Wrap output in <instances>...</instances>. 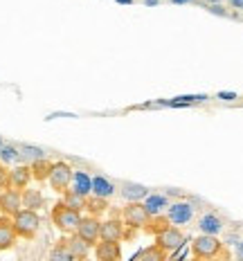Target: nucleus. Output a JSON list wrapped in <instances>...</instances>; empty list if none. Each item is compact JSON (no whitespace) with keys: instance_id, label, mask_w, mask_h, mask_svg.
<instances>
[{"instance_id":"obj_9","label":"nucleus","mask_w":243,"mask_h":261,"mask_svg":"<svg viewBox=\"0 0 243 261\" xmlns=\"http://www.w3.org/2000/svg\"><path fill=\"white\" fill-rule=\"evenodd\" d=\"M20 210H23V200H20L18 189H3L0 192V214L12 219L16 212Z\"/></svg>"},{"instance_id":"obj_8","label":"nucleus","mask_w":243,"mask_h":261,"mask_svg":"<svg viewBox=\"0 0 243 261\" xmlns=\"http://www.w3.org/2000/svg\"><path fill=\"white\" fill-rule=\"evenodd\" d=\"M167 221L171 223V225H187V223H192L194 219V205L192 203H185V200H178V203H171L169 207H167Z\"/></svg>"},{"instance_id":"obj_18","label":"nucleus","mask_w":243,"mask_h":261,"mask_svg":"<svg viewBox=\"0 0 243 261\" xmlns=\"http://www.w3.org/2000/svg\"><path fill=\"white\" fill-rule=\"evenodd\" d=\"M142 203H144V207H147L149 216H160L162 212H167V207L171 205L165 194H149Z\"/></svg>"},{"instance_id":"obj_12","label":"nucleus","mask_w":243,"mask_h":261,"mask_svg":"<svg viewBox=\"0 0 243 261\" xmlns=\"http://www.w3.org/2000/svg\"><path fill=\"white\" fill-rule=\"evenodd\" d=\"M70 189L74 194L88 198L93 194V176L88 171H72V180H70Z\"/></svg>"},{"instance_id":"obj_11","label":"nucleus","mask_w":243,"mask_h":261,"mask_svg":"<svg viewBox=\"0 0 243 261\" xmlns=\"http://www.w3.org/2000/svg\"><path fill=\"white\" fill-rule=\"evenodd\" d=\"M95 259L97 261H122V248H120V243L97 241V246H95Z\"/></svg>"},{"instance_id":"obj_24","label":"nucleus","mask_w":243,"mask_h":261,"mask_svg":"<svg viewBox=\"0 0 243 261\" xmlns=\"http://www.w3.org/2000/svg\"><path fill=\"white\" fill-rule=\"evenodd\" d=\"M86 210L90 212V216H99L101 212L108 210V200H104V198H99V196H93V194H90L88 198H86Z\"/></svg>"},{"instance_id":"obj_34","label":"nucleus","mask_w":243,"mask_h":261,"mask_svg":"<svg viewBox=\"0 0 243 261\" xmlns=\"http://www.w3.org/2000/svg\"><path fill=\"white\" fill-rule=\"evenodd\" d=\"M171 3H178V5H180V3H192V0H171Z\"/></svg>"},{"instance_id":"obj_1","label":"nucleus","mask_w":243,"mask_h":261,"mask_svg":"<svg viewBox=\"0 0 243 261\" xmlns=\"http://www.w3.org/2000/svg\"><path fill=\"white\" fill-rule=\"evenodd\" d=\"M12 225H14L16 237H18V239H27V241H30V239H34L36 232H39L41 219H39V214H36V212L20 210V212H16V214L12 216Z\"/></svg>"},{"instance_id":"obj_20","label":"nucleus","mask_w":243,"mask_h":261,"mask_svg":"<svg viewBox=\"0 0 243 261\" xmlns=\"http://www.w3.org/2000/svg\"><path fill=\"white\" fill-rule=\"evenodd\" d=\"M20 200H23V210H32V212L41 210L43 205H45L43 194L39 192V189H30V187L20 192Z\"/></svg>"},{"instance_id":"obj_4","label":"nucleus","mask_w":243,"mask_h":261,"mask_svg":"<svg viewBox=\"0 0 243 261\" xmlns=\"http://www.w3.org/2000/svg\"><path fill=\"white\" fill-rule=\"evenodd\" d=\"M149 212L144 207V203H128L126 207L122 210V223L131 230H144L149 223Z\"/></svg>"},{"instance_id":"obj_25","label":"nucleus","mask_w":243,"mask_h":261,"mask_svg":"<svg viewBox=\"0 0 243 261\" xmlns=\"http://www.w3.org/2000/svg\"><path fill=\"white\" fill-rule=\"evenodd\" d=\"M18 153H20V160H30V165L34 160H41V158H45V151L39 149V146H32V144L18 146Z\"/></svg>"},{"instance_id":"obj_2","label":"nucleus","mask_w":243,"mask_h":261,"mask_svg":"<svg viewBox=\"0 0 243 261\" xmlns=\"http://www.w3.org/2000/svg\"><path fill=\"white\" fill-rule=\"evenodd\" d=\"M192 252H194V257L201 261H214V259H219L221 254H225V250H223V243L216 237L201 234L192 241Z\"/></svg>"},{"instance_id":"obj_15","label":"nucleus","mask_w":243,"mask_h":261,"mask_svg":"<svg viewBox=\"0 0 243 261\" xmlns=\"http://www.w3.org/2000/svg\"><path fill=\"white\" fill-rule=\"evenodd\" d=\"M120 194L124 198L128 200V203H142L144 198L151 194L144 185H138V182H122L120 185Z\"/></svg>"},{"instance_id":"obj_30","label":"nucleus","mask_w":243,"mask_h":261,"mask_svg":"<svg viewBox=\"0 0 243 261\" xmlns=\"http://www.w3.org/2000/svg\"><path fill=\"white\" fill-rule=\"evenodd\" d=\"M236 259L243 261V241H236Z\"/></svg>"},{"instance_id":"obj_28","label":"nucleus","mask_w":243,"mask_h":261,"mask_svg":"<svg viewBox=\"0 0 243 261\" xmlns=\"http://www.w3.org/2000/svg\"><path fill=\"white\" fill-rule=\"evenodd\" d=\"M20 160V153H18V149L12 144H3L0 146V162L3 165H9V162H18Z\"/></svg>"},{"instance_id":"obj_17","label":"nucleus","mask_w":243,"mask_h":261,"mask_svg":"<svg viewBox=\"0 0 243 261\" xmlns=\"http://www.w3.org/2000/svg\"><path fill=\"white\" fill-rule=\"evenodd\" d=\"M117 192V185L113 180H108L106 176H93V196H99V198L108 200L111 196H115Z\"/></svg>"},{"instance_id":"obj_13","label":"nucleus","mask_w":243,"mask_h":261,"mask_svg":"<svg viewBox=\"0 0 243 261\" xmlns=\"http://www.w3.org/2000/svg\"><path fill=\"white\" fill-rule=\"evenodd\" d=\"M32 180H34V178H32L30 165H18V167H14V169H9V182H12V189L23 192V189L30 187Z\"/></svg>"},{"instance_id":"obj_35","label":"nucleus","mask_w":243,"mask_h":261,"mask_svg":"<svg viewBox=\"0 0 243 261\" xmlns=\"http://www.w3.org/2000/svg\"><path fill=\"white\" fill-rule=\"evenodd\" d=\"M167 261H182V259H174V257H169V259H167Z\"/></svg>"},{"instance_id":"obj_10","label":"nucleus","mask_w":243,"mask_h":261,"mask_svg":"<svg viewBox=\"0 0 243 261\" xmlns=\"http://www.w3.org/2000/svg\"><path fill=\"white\" fill-rule=\"evenodd\" d=\"M124 237H126V234H124V223H122V221L108 219V221L101 223V227H99V241L120 243Z\"/></svg>"},{"instance_id":"obj_16","label":"nucleus","mask_w":243,"mask_h":261,"mask_svg":"<svg viewBox=\"0 0 243 261\" xmlns=\"http://www.w3.org/2000/svg\"><path fill=\"white\" fill-rule=\"evenodd\" d=\"M16 239H18V237H16V232H14L12 219H9V216H3V214H0V250L14 248Z\"/></svg>"},{"instance_id":"obj_22","label":"nucleus","mask_w":243,"mask_h":261,"mask_svg":"<svg viewBox=\"0 0 243 261\" xmlns=\"http://www.w3.org/2000/svg\"><path fill=\"white\" fill-rule=\"evenodd\" d=\"M30 169H32V178L34 180H47V176H50V169H52V162L47 160V158H41V160H34L30 165Z\"/></svg>"},{"instance_id":"obj_29","label":"nucleus","mask_w":243,"mask_h":261,"mask_svg":"<svg viewBox=\"0 0 243 261\" xmlns=\"http://www.w3.org/2000/svg\"><path fill=\"white\" fill-rule=\"evenodd\" d=\"M3 189H12V182H9V169L5 165H0V192Z\"/></svg>"},{"instance_id":"obj_27","label":"nucleus","mask_w":243,"mask_h":261,"mask_svg":"<svg viewBox=\"0 0 243 261\" xmlns=\"http://www.w3.org/2000/svg\"><path fill=\"white\" fill-rule=\"evenodd\" d=\"M47 261H72V254L68 252V248H66V241H59L57 246L52 248V252H50V259Z\"/></svg>"},{"instance_id":"obj_14","label":"nucleus","mask_w":243,"mask_h":261,"mask_svg":"<svg viewBox=\"0 0 243 261\" xmlns=\"http://www.w3.org/2000/svg\"><path fill=\"white\" fill-rule=\"evenodd\" d=\"M63 241H66V248H68V252L72 254V259H77V261H86V259H88L90 246L84 241V239H79L77 234H68Z\"/></svg>"},{"instance_id":"obj_23","label":"nucleus","mask_w":243,"mask_h":261,"mask_svg":"<svg viewBox=\"0 0 243 261\" xmlns=\"http://www.w3.org/2000/svg\"><path fill=\"white\" fill-rule=\"evenodd\" d=\"M61 196H63V198H61V203L66 205V207L74 210V212H79V214L86 210V198H84V196H79V194H74L72 189H68V192H63Z\"/></svg>"},{"instance_id":"obj_6","label":"nucleus","mask_w":243,"mask_h":261,"mask_svg":"<svg viewBox=\"0 0 243 261\" xmlns=\"http://www.w3.org/2000/svg\"><path fill=\"white\" fill-rule=\"evenodd\" d=\"M182 243H185V234H182V230L176 225L165 227L162 232L155 234V246H160L165 252H176V250L182 248Z\"/></svg>"},{"instance_id":"obj_5","label":"nucleus","mask_w":243,"mask_h":261,"mask_svg":"<svg viewBox=\"0 0 243 261\" xmlns=\"http://www.w3.org/2000/svg\"><path fill=\"white\" fill-rule=\"evenodd\" d=\"M70 180H72V167L68 162H52L50 176H47V182L57 194H63L70 189Z\"/></svg>"},{"instance_id":"obj_31","label":"nucleus","mask_w":243,"mask_h":261,"mask_svg":"<svg viewBox=\"0 0 243 261\" xmlns=\"http://www.w3.org/2000/svg\"><path fill=\"white\" fill-rule=\"evenodd\" d=\"M230 3V7H234V9H243V0H228Z\"/></svg>"},{"instance_id":"obj_19","label":"nucleus","mask_w":243,"mask_h":261,"mask_svg":"<svg viewBox=\"0 0 243 261\" xmlns=\"http://www.w3.org/2000/svg\"><path fill=\"white\" fill-rule=\"evenodd\" d=\"M198 230H201L203 234L216 237L219 232H223V221L216 214H203L201 219H198Z\"/></svg>"},{"instance_id":"obj_26","label":"nucleus","mask_w":243,"mask_h":261,"mask_svg":"<svg viewBox=\"0 0 243 261\" xmlns=\"http://www.w3.org/2000/svg\"><path fill=\"white\" fill-rule=\"evenodd\" d=\"M171 225V223L169 221H167V216H151V219H149V223H147V227H144V232H147V234H158V232H162V230H165V227H169Z\"/></svg>"},{"instance_id":"obj_21","label":"nucleus","mask_w":243,"mask_h":261,"mask_svg":"<svg viewBox=\"0 0 243 261\" xmlns=\"http://www.w3.org/2000/svg\"><path fill=\"white\" fill-rule=\"evenodd\" d=\"M169 259V252H165L160 246H147L142 250V252L135 257V261H167Z\"/></svg>"},{"instance_id":"obj_33","label":"nucleus","mask_w":243,"mask_h":261,"mask_svg":"<svg viewBox=\"0 0 243 261\" xmlns=\"http://www.w3.org/2000/svg\"><path fill=\"white\" fill-rule=\"evenodd\" d=\"M207 3H209V5H221L223 0H207Z\"/></svg>"},{"instance_id":"obj_32","label":"nucleus","mask_w":243,"mask_h":261,"mask_svg":"<svg viewBox=\"0 0 243 261\" xmlns=\"http://www.w3.org/2000/svg\"><path fill=\"white\" fill-rule=\"evenodd\" d=\"M144 3H147V5H158L160 0H144Z\"/></svg>"},{"instance_id":"obj_3","label":"nucleus","mask_w":243,"mask_h":261,"mask_svg":"<svg viewBox=\"0 0 243 261\" xmlns=\"http://www.w3.org/2000/svg\"><path fill=\"white\" fill-rule=\"evenodd\" d=\"M50 216H52L54 227H57L59 232H63V234H74V232H77L79 221H81V214H79V212L66 207L63 203H57V205H54Z\"/></svg>"},{"instance_id":"obj_37","label":"nucleus","mask_w":243,"mask_h":261,"mask_svg":"<svg viewBox=\"0 0 243 261\" xmlns=\"http://www.w3.org/2000/svg\"><path fill=\"white\" fill-rule=\"evenodd\" d=\"M3 144H5V142H3V138H0V146H3Z\"/></svg>"},{"instance_id":"obj_36","label":"nucleus","mask_w":243,"mask_h":261,"mask_svg":"<svg viewBox=\"0 0 243 261\" xmlns=\"http://www.w3.org/2000/svg\"><path fill=\"white\" fill-rule=\"evenodd\" d=\"M120 3H131V0H120Z\"/></svg>"},{"instance_id":"obj_7","label":"nucleus","mask_w":243,"mask_h":261,"mask_svg":"<svg viewBox=\"0 0 243 261\" xmlns=\"http://www.w3.org/2000/svg\"><path fill=\"white\" fill-rule=\"evenodd\" d=\"M99 227H101V221L97 219V216H81L79 225H77V234L79 239H84L86 243H88L90 248L97 246V241H99Z\"/></svg>"}]
</instances>
